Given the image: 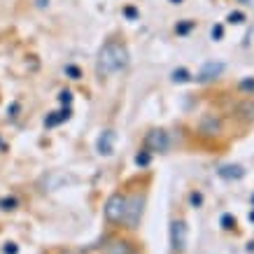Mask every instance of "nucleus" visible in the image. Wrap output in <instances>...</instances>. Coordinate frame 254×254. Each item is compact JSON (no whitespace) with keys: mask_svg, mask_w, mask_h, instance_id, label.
Masks as SVG:
<instances>
[{"mask_svg":"<svg viewBox=\"0 0 254 254\" xmlns=\"http://www.w3.org/2000/svg\"><path fill=\"white\" fill-rule=\"evenodd\" d=\"M243 21H245V14H243V12H238V9L229 14V23H243Z\"/></svg>","mask_w":254,"mask_h":254,"instance_id":"6ab92c4d","label":"nucleus"},{"mask_svg":"<svg viewBox=\"0 0 254 254\" xmlns=\"http://www.w3.org/2000/svg\"><path fill=\"white\" fill-rule=\"evenodd\" d=\"M105 254H135L133 252V247L128 243H124V240H115V243H110Z\"/></svg>","mask_w":254,"mask_h":254,"instance_id":"9d476101","label":"nucleus"},{"mask_svg":"<svg viewBox=\"0 0 254 254\" xmlns=\"http://www.w3.org/2000/svg\"><path fill=\"white\" fill-rule=\"evenodd\" d=\"M2 252H5V254H16V252H19V247H16L14 243H7V245L2 247Z\"/></svg>","mask_w":254,"mask_h":254,"instance_id":"4be33fe9","label":"nucleus"},{"mask_svg":"<svg viewBox=\"0 0 254 254\" xmlns=\"http://www.w3.org/2000/svg\"><path fill=\"white\" fill-rule=\"evenodd\" d=\"M96 149H98V154H103V156L112 154V152H115V131L100 133L98 142H96Z\"/></svg>","mask_w":254,"mask_h":254,"instance_id":"0eeeda50","label":"nucleus"},{"mask_svg":"<svg viewBox=\"0 0 254 254\" xmlns=\"http://www.w3.org/2000/svg\"><path fill=\"white\" fill-rule=\"evenodd\" d=\"M247 252H254V243H250V245H247Z\"/></svg>","mask_w":254,"mask_h":254,"instance_id":"393cba45","label":"nucleus"},{"mask_svg":"<svg viewBox=\"0 0 254 254\" xmlns=\"http://www.w3.org/2000/svg\"><path fill=\"white\" fill-rule=\"evenodd\" d=\"M65 75H68L70 79H79V77H82L79 68H77V65H72V63H70V65H65Z\"/></svg>","mask_w":254,"mask_h":254,"instance_id":"dca6fc26","label":"nucleus"},{"mask_svg":"<svg viewBox=\"0 0 254 254\" xmlns=\"http://www.w3.org/2000/svg\"><path fill=\"white\" fill-rule=\"evenodd\" d=\"M189 79H191V75H189V70H187V68L173 70V82H177V84H185V82H189Z\"/></svg>","mask_w":254,"mask_h":254,"instance_id":"ddd939ff","label":"nucleus"},{"mask_svg":"<svg viewBox=\"0 0 254 254\" xmlns=\"http://www.w3.org/2000/svg\"><path fill=\"white\" fill-rule=\"evenodd\" d=\"M59 100H61L63 105H70V100H72V93H70V91H61V93H59Z\"/></svg>","mask_w":254,"mask_h":254,"instance_id":"aec40b11","label":"nucleus"},{"mask_svg":"<svg viewBox=\"0 0 254 254\" xmlns=\"http://www.w3.org/2000/svg\"><path fill=\"white\" fill-rule=\"evenodd\" d=\"M149 161H152L149 152H140V154L135 156V163H138V166H142V168H145V166H149Z\"/></svg>","mask_w":254,"mask_h":254,"instance_id":"f3484780","label":"nucleus"},{"mask_svg":"<svg viewBox=\"0 0 254 254\" xmlns=\"http://www.w3.org/2000/svg\"><path fill=\"white\" fill-rule=\"evenodd\" d=\"M189 200H191V205H196V208H198L200 203H203V196H200V193H191V196H189Z\"/></svg>","mask_w":254,"mask_h":254,"instance_id":"5701e85b","label":"nucleus"},{"mask_svg":"<svg viewBox=\"0 0 254 254\" xmlns=\"http://www.w3.org/2000/svg\"><path fill=\"white\" fill-rule=\"evenodd\" d=\"M187 245V224L185 222H173L170 224V247L175 252H182Z\"/></svg>","mask_w":254,"mask_h":254,"instance_id":"20e7f679","label":"nucleus"},{"mask_svg":"<svg viewBox=\"0 0 254 254\" xmlns=\"http://www.w3.org/2000/svg\"><path fill=\"white\" fill-rule=\"evenodd\" d=\"M252 200H254V196H252Z\"/></svg>","mask_w":254,"mask_h":254,"instance_id":"cd10ccee","label":"nucleus"},{"mask_svg":"<svg viewBox=\"0 0 254 254\" xmlns=\"http://www.w3.org/2000/svg\"><path fill=\"white\" fill-rule=\"evenodd\" d=\"M233 226H236V217L229 215V212H226V215H222V229H226V231H231Z\"/></svg>","mask_w":254,"mask_h":254,"instance_id":"2eb2a0df","label":"nucleus"},{"mask_svg":"<svg viewBox=\"0 0 254 254\" xmlns=\"http://www.w3.org/2000/svg\"><path fill=\"white\" fill-rule=\"evenodd\" d=\"M219 131V119H215L212 115L203 117V122H200V133L203 135H215Z\"/></svg>","mask_w":254,"mask_h":254,"instance_id":"1a4fd4ad","label":"nucleus"},{"mask_svg":"<svg viewBox=\"0 0 254 254\" xmlns=\"http://www.w3.org/2000/svg\"><path fill=\"white\" fill-rule=\"evenodd\" d=\"M145 145L149 152H166L168 149V133L161 131V128H154V131H149L147 133V138H145Z\"/></svg>","mask_w":254,"mask_h":254,"instance_id":"7ed1b4c3","label":"nucleus"},{"mask_svg":"<svg viewBox=\"0 0 254 254\" xmlns=\"http://www.w3.org/2000/svg\"><path fill=\"white\" fill-rule=\"evenodd\" d=\"M240 89H243V91H254V79H243V82H240Z\"/></svg>","mask_w":254,"mask_h":254,"instance_id":"412c9836","label":"nucleus"},{"mask_svg":"<svg viewBox=\"0 0 254 254\" xmlns=\"http://www.w3.org/2000/svg\"><path fill=\"white\" fill-rule=\"evenodd\" d=\"M222 70H224V63H215V61H210V63H205L203 68H200V72H198V82H212L215 77H219L222 75Z\"/></svg>","mask_w":254,"mask_h":254,"instance_id":"423d86ee","label":"nucleus"},{"mask_svg":"<svg viewBox=\"0 0 254 254\" xmlns=\"http://www.w3.org/2000/svg\"><path fill=\"white\" fill-rule=\"evenodd\" d=\"M142 196H133V198H128V208H126V217H124V222L128 224V226H135L140 219V215H142Z\"/></svg>","mask_w":254,"mask_h":254,"instance_id":"39448f33","label":"nucleus"},{"mask_svg":"<svg viewBox=\"0 0 254 254\" xmlns=\"http://www.w3.org/2000/svg\"><path fill=\"white\" fill-rule=\"evenodd\" d=\"M250 222H254V210H252V212H250Z\"/></svg>","mask_w":254,"mask_h":254,"instance_id":"a878e982","label":"nucleus"},{"mask_svg":"<svg viewBox=\"0 0 254 254\" xmlns=\"http://www.w3.org/2000/svg\"><path fill=\"white\" fill-rule=\"evenodd\" d=\"M70 115H72V110H70V108H63V110H59V112H52V115H47L45 126H47V128H52V126H59V124L68 122Z\"/></svg>","mask_w":254,"mask_h":254,"instance_id":"6e6552de","label":"nucleus"},{"mask_svg":"<svg viewBox=\"0 0 254 254\" xmlns=\"http://www.w3.org/2000/svg\"><path fill=\"white\" fill-rule=\"evenodd\" d=\"M210 35H212V40H222L224 38V26L222 23H215L212 31H210Z\"/></svg>","mask_w":254,"mask_h":254,"instance_id":"a211bd4d","label":"nucleus"},{"mask_svg":"<svg viewBox=\"0 0 254 254\" xmlns=\"http://www.w3.org/2000/svg\"><path fill=\"white\" fill-rule=\"evenodd\" d=\"M128 65V49L124 42L119 40H108L105 45L100 47L98 52V63H96V70H98L100 77H108L112 72H119Z\"/></svg>","mask_w":254,"mask_h":254,"instance_id":"f257e3e1","label":"nucleus"},{"mask_svg":"<svg viewBox=\"0 0 254 254\" xmlns=\"http://www.w3.org/2000/svg\"><path fill=\"white\" fill-rule=\"evenodd\" d=\"M170 2H173V5H180V2H182V0H170Z\"/></svg>","mask_w":254,"mask_h":254,"instance_id":"bb28decb","label":"nucleus"},{"mask_svg":"<svg viewBox=\"0 0 254 254\" xmlns=\"http://www.w3.org/2000/svg\"><path fill=\"white\" fill-rule=\"evenodd\" d=\"M219 175L224 180H240V177L245 175V170L240 168V166H224V168H219Z\"/></svg>","mask_w":254,"mask_h":254,"instance_id":"9b49d317","label":"nucleus"},{"mask_svg":"<svg viewBox=\"0 0 254 254\" xmlns=\"http://www.w3.org/2000/svg\"><path fill=\"white\" fill-rule=\"evenodd\" d=\"M16 205H19V200H16L14 196H5V198H0V210H5V212L14 210Z\"/></svg>","mask_w":254,"mask_h":254,"instance_id":"4468645a","label":"nucleus"},{"mask_svg":"<svg viewBox=\"0 0 254 254\" xmlns=\"http://www.w3.org/2000/svg\"><path fill=\"white\" fill-rule=\"evenodd\" d=\"M126 208H128V198L122 196V193H115V196H110L108 203H105V217H108L110 222H124Z\"/></svg>","mask_w":254,"mask_h":254,"instance_id":"f03ea898","label":"nucleus"},{"mask_svg":"<svg viewBox=\"0 0 254 254\" xmlns=\"http://www.w3.org/2000/svg\"><path fill=\"white\" fill-rule=\"evenodd\" d=\"M193 26H196V21H189V19H185V21H177L175 33H177V35H189V33L193 31Z\"/></svg>","mask_w":254,"mask_h":254,"instance_id":"f8f14e48","label":"nucleus"},{"mask_svg":"<svg viewBox=\"0 0 254 254\" xmlns=\"http://www.w3.org/2000/svg\"><path fill=\"white\" fill-rule=\"evenodd\" d=\"M124 14L128 16V19H138V9H135V7H126V9H124Z\"/></svg>","mask_w":254,"mask_h":254,"instance_id":"b1692460","label":"nucleus"}]
</instances>
